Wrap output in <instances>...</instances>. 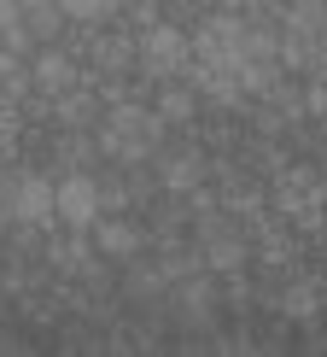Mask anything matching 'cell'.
Masks as SVG:
<instances>
[{"label":"cell","instance_id":"obj_1","mask_svg":"<svg viewBox=\"0 0 327 357\" xmlns=\"http://www.w3.org/2000/svg\"><path fill=\"white\" fill-rule=\"evenodd\" d=\"M170 141V123L152 112V106H141V100H111V112H99V123H94V146H99V158H111V165H152V153Z\"/></svg>","mask_w":327,"mask_h":357},{"label":"cell","instance_id":"obj_2","mask_svg":"<svg viewBox=\"0 0 327 357\" xmlns=\"http://www.w3.org/2000/svg\"><path fill=\"white\" fill-rule=\"evenodd\" d=\"M0 217L6 222H29V229H47L53 222V182L41 170L0 165Z\"/></svg>","mask_w":327,"mask_h":357},{"label":"cell","instance_id":"obj_3","mask_svg":"<svg viewBox=\"0 0 327 357\" xmlns=\"http://www.w3.org/2000/svg\"><path fill=\"white\" fill-rule=\"evenodd\" d=\"M187 65H193V41L175 24H158L152 18L135 36V70H141L146 82H170V77H182Z\"/></svg>","mask_w":327,"mask_h":357},{"label":"cell","instance_id":"obj_4","mask_svg":"<svg viewBox=\"0 0 327 357\" xmlns=\"http://www.w3.org/2000/svg\"><path fill=\"white\" fill-rule=\"evenodd\" d=\"M94 217H99V182H94V170H65L53 182V222L88 234Z\"/></svg>","mask_w":327,"mask_h":357},{"label":"cell","instance_id":"obj_5","mask_svg":"<svg viewBox=\"0 0 327 357\" xmlns=\"http://www.w3.org/2000/svg\"><path fill=\"white\" fill-rule=\"evenodd\" d=\"M146 241H152V234H146L135 217H123V211H99L94 222H88V246H94L99 258H111V264L141 258V252H146Z\"/></svg>","mask_w":327,"mask_h":357},{"label":"cell","instance_id":"obj_6","mask_svg":"<svg viewBox=\"0 0 327 357\" xmlns=\"http://www.w3.org/2000/svg\"><path fill=\"white\" fill-rule=\"evenodd\" d=\"M152 176H158V188L170 193V199H182V193L205 188L211 158H205V146H158L152 153Z\"/></svg>","mask_w":327,"mask_h":357},{"label":"cell","instance_id":"obj_7","mask_svg":"<svg viewBox=\"0 0 327 357\" xmlns=\"http://www.w3.org/2000/svg\"><path fill=\"white\" fill-rule=\"evenodd\" d=\"M82 77H77V59H70L65 47H53V41H47V47H41L35 53V65H29V88H35V94H65V88H77Z\"/></svg>","mask_w":327,"mask_h":357},{"label":"cell","instance_id":"obj_8","mask_svg":"<svg viewBox=\"0 0 327 357\" xmlns=\"http://www.w3.org/2000/svg\"><path fill=\"white\" fill-rule=\"evenodd\" d=\"M99 106L106 100L94 94V88H65V94H53V117H58V129H94L99 123Z\"/></svg>","mask_w":327,"mask_h":357},{"label":"cell","instance_id":"obj_9","mask_svg":"<svg viewBox=\"0 0 327 357\" xmlns=\"http://www.w3.org/2000/svg\"><path fill=\"white\" fill-rule=\"evenodd\" d=\"M18 24L29 29L35 47H47V41L65 36V6H58V0H18Z\"/></svg>","mask_w":327,"mask_h":357},{"label":"cell","instance_id":"obj_10","mask_svg":"<svg viewBox=\"0 0 327 357\" xmlns=\"http://www.w3.org/2000/svg\"><path fill=\"white\" fill-rule=\"evenodd\" d=\"M275 305H280V317H287V322H310L321 310V281L316 275H292L287 287L275 293Z\"/></svg>","mask_w":327,"mask_h":357},{"label":"cell","instance_id":"obj_11","mask_svg":"<svg viewBox=\"0 0 327 357\" xmlns=\"http://www.w3.org/2000/svg\"><path fill=\"white\" fill-rule=\"evenodd\" d=\"M88 59H94L99 77H123V70H135V36H94Z\"/></svg>","mask_w":327,"mask_h":357},{"label":"cell","instance_id":"obj_12","mask_svg":"<svg viewBox=\"0 0 327 357\" xmlns=\"http://www.w3.org/2000/svg\"><path fill=\"white\" fill-rule=\"evenodd\" d=\"M152 112L164 117V123H193V117H199V94H193V82H182V77L158 82V100H152Z\"/></svg>","mask_w":327,"mask_h":357},{"label":"cell","instance_id":"obj_13","mask_svg":"<svg viewBox=\"0 0 327 357\" xmlns=\"http://www.w3.org/2000/svg\"><path fill=\"white\" fill-rule=\"evenodd\" d=\"M53 158L65 170H88L99 158V146H94V129H58V141H53Z\"/></svg>","mask_w":327,"mask_h":357},{"label":"cell","instance_id":"obj_14","mask_svg":"<svg viewBox=\"0 0 327 357\" xmlns=\"http://www.w3.org/2000/svg\"><path fill=\"white\" fill-rule=\"evenodd\" d=\"M24 94H29V65H24V53H6V47H0V112L24 106Z\"/></svg>","mask_w":327,"mask_h":357},{"label":"cell","instance_id":"obj_15","mask_svg":"<svg viewBox=\"0 0 327 357\" xmlns=\"http://www.w3.org/2000/svg\"><path fill=\"white\" fill-rule=\"evenodd\" d=\"M65 6V24H106L123 12V0H58Z\"/></svg>","mask_w":327,"mask_h":357},{"label":"cell","instance_id":"obj_16","mask_svg":"<svg viewBox=\"0 0 327 357\" xmlns=\"http://www.w3.org/2000/svg\"><path fill=\"white\" fill-rule=\"evenodd\" d=\"M0 47H6V53H29V47H35L29 29L18 24V0H0Z\"/></svg>","mask_w":327,"mask_h":357},{"label":"cell","instance_id":"obj_17","mask_svg":"<svg viewBox=\"0 0 327 357\" xmlns=\"http://www.w3.org/2000/svg\"><path fill=\"white\" fill-rule=\"evenodd\" d=\"M304 106H310V117H321V123H327V70L304 88Z\"/></svg>","mask_w":327,"mask_h":357},{"label":"cell","instance_id":"obj_18","mask_svg":"<svg viewBox=\"0 0 327 357\" xmlns=\"http://www.w3.org/2000/svg\"><path fill=\"white\" fill-rule=\"evenodd\" d=\"M228 12H246V18H257V12H269V0H222Z\"/></svg>","mask_w":327,"mask_h":357},{"label":"cell","instance_id":"obj_19","mask_svg":"<svg viewBox=\"0 0 327 357\" xmlns=\"http://www.w3.org/2000/svg\"><path fill=\"white\" fill-rule=\"evenodd\" d=\"M6 229H12V222H6V217H0V234H6Z\"/></svg>","mask_w":327,"mask_h":357}]
</instances>
